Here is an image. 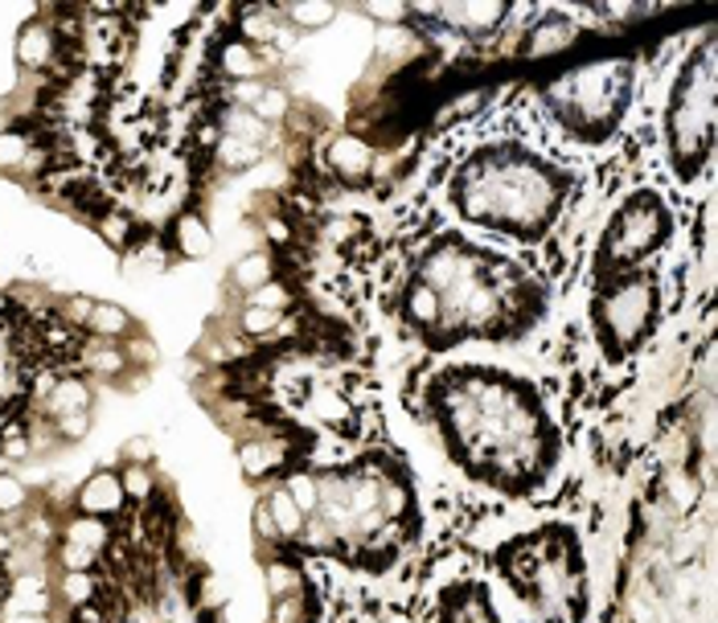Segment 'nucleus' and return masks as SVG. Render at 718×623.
I'll return each instance as SVG.
<instances>
[{"label":"nucleus","mask_w":718,"mask_h":623,"mask_svg":"<svg viewBox=\"0 0 718 623\" xmlns=\"http://www.w3.org/2000/svg\"><path fill=\"white\" fill-rule=\"evenodd\" d=\"M58 45H62L58 30H54L50 17L42 13L17 30L13 58L21 70H45V66H54V58H58Z\"/></svg>","instance_id":"6"},{"label":"nucleus","mask_w":718,"mask_h":623,"mask_svg":"<svg viewBox=\"0 0 718 623\" xmlns=\"http://www.w3.org/2000/svg\"><path fill=\"white\" fill-rule=\"evenodd\" d=\"M632 90V70L624 62H599L567 75L554 87V107L579 140H603L624 116Z\"/></svg>","instance_id":"3"},{"label":"nucleus","mask_w":718,"mask_h":623,"mask_svg":"<svg viewBox=\"0 0 718 623\" xmlns=\"http://www.w3.org/2000/svg\"><path fill=\"white\" fill-rule=\"evenodd\" d=\"M42 411L50 418L95 411V402H90V386L83 382V378H62V382H54V386H50V394L42 398Z\"/></svg>","instance_id":"11"},{"label":"nucleus","mask_w":718,"mask_h":623,"mask_svg":"<svg viewBox=\"0 0 718 623\" xmlns=\"http://www.w3.org/2000/svg\"><path fill=\"white\" fill-rule=\"evenodd\" d=\"M287 90L284 87H263V95H259V99H254L251 107H247V111H254V116L263 119V123H280V119H287Z\"/></svg>","instance_id":"28"},{"label":"nucleus","mask_w":718,"mask_h":623,"mask_svg":"<svg viewBox=\"0 0 718 623\" xmlns=\"http://www.w3.org/2000/svg\"><path fill=\"white\" fill-rule=\"evenodd\" d=\"M361 13L370 17V21H382V25H399V21H406L403 4H382V0H374V4H361Z\"/></svg>","instance_id":"38"},{"label":"nucleus","mask_w":718,"mask_h":623,"mask_svg":"<svg viewBox=\"0 0 718 623\" xmlns=\"http://www.w3.org/2000/svg\"><path fill=\"white\" fill-rule=\"evenodd\" d=\"M456 25V30H468V33H493L501 21L509 17L505 4H456L444 13Z\"/></svg>","instance_id":"14"},{"label":"nucleus","mask_w":718,"mask_h":623,"mask_svg":"<svg viewBox=\"0 0 718 623\" xmlns=\"http://www.w3.org/2000/svg\"><path fill=\"white\" fill-rule=\"evenodd\" d=\"M123 501H128V492H123V480L116 472H95L83 484V489L75 492V505L78 513H87V517H116L123 509Z\"/></svg>","instance_id":"7"},{"label":"nucleus","mask_w":718,"mask_h":623,"mask_svg":"<svg viewBox=\"0 0 718 623\" xmlns=\"http://www.w3.org/2000/svg\"><path fill=\"white\" fill-rule=\"evenodd\" d=\"M218 70H222L230 83H251V78H263V54L254 50L251 42L242 37H230V42L218 50Z\"/></svg>","instance_id":"10"},{"label":"nucleus","mask_w":718,"mask_h":623,"mask_svg":"<svg viewBox=\"0 0 718 623\" xmlns=\"http://www.w3.org/2000/svg\"><path fill=\"white\" fill-rule=\"evenodd\" d=\"M329 161H333V168H337V173H345V177H358V173H366V168H370V149L361 144L358 135H341V140H333Z\"/></svg>","instance_id":"22"},{"label":"nucleus","mask_w":718,"mask_h":623,"mask_svg":"<svg viewBox=\"0 0 718 623\" xmlns=\"http://www.w3.org/2000/svg\"><path fill=\"white\" fill-rule=\"evenodd\" d=\"M83 365H87L95 378H104V382H116L123 370H132L128 357H123V345L95 341V337H87V345H83Z\"/></svg>","instance_id":"12"},{"label":"nucleus","mask_w":718,"mask_h":623,"mask_svg":"<svg viewBox=\"0 0 718 623\" xmlns=\"http://www.w3.org/2000/svg\"><path fill=\"white\" fill-rule=\"evenodd\" d=\"M168 238H173V251H177L181 259H206V254L214 251L210 222H206L197 209H185V214H177V218H173V230H168Z\"/></svg>","instance_id":"9"},{"label":"nucleus","mask_w":718,"mask_h":623,"mask_svg":"<svg viewBox=\"0 0 718 623\" xmlns=\"http://www.w3.org/2000/svg\"><path fill=\"white\" fill-rule=\"evenodd\" d=\"M214 161H218V168H226V173H247V168H254V164L263 161V149L242 144V140H230V135H218Z\"/></svg>","instance_id":"25"},{"label":"nucleus","mask_w":718,"mask_h":623,"mask_svg":"<svg viewBox=\"0 0 718 623\" xmlns=\"http://www.w3.org/2000/svg\"><path fill=\"white\" fill-rule=\"evenodd\" d=\"M4 623H50V615H30V611H4Z\"/></svg>","instance_id":"40"},{"label":"nucleus","mask_w":718,"mask_h":623,"mask_svg":"<svg viewBox=\"0 0 718 623\" xmlns=\"http://www.w3.org/2000/svg\"><path fill=\"white\" fill-rule=\"evenodd\" d=\"M50 587H45L42 575H21L13 582V594H9V611H30V615H50L54 599H50Z\"/></svg>","instance_id":"15"},{"label":"nucleus","mask_w":718,"mask_h":623,"mask_svg":"<svg viewBox=\"0 0 718 623\" xmlns=\"http://www.w3.org/2000/svg\"><path fill=\"white\" fill-rule=\"evenodd\" d=\"M120 480H123V492L135 496V501H149L152 496V463H128Z\"/></svg>","instance_id":"31"},{"label":"nucleus","mask_w":718,"mask_h":623,"mask_svg":"<svg viewBox=\"0 0 718 623\" xmlns=\"http://www.w3.org/2000/svg\"><path fill=\"white\" fill-rule=\"evenodd\" d=\"M287 492H292V501L300 505V513H316L320 509V484H316L313 476H292Z\"/></svg>","instance_id":"32"},{"label":"nucleus","mask_w":718,"mask_h":623,"mask_svg":"<svg viewBox=\"0 0 718 623\" xmlns=\"http://www.w3.org/2000/svg\"><path fill=\"white\" fill-rule=\"evenodd\" d=\"M33 132L25 128H0V173L4 177H17V173H25V161H30L33 152Z\"/></svg>","instance_id":"18"},{"label":"nucleus","mask_w":718,"mask_h":623,"mask_svg":"<svg viewBox=\"0 0 718 623\" xmlns=\"http://www.w3.org/2000/svg\"><path fill=\"white\" fill-rule=\"evenodd\" d=\"M275 275H271V254L268 251H251V254H242L239 263L230 267V283L239 287V292H259L263 283H271Z\"/></svg>","instance_id":"19"},{"label":"nucleus","mask_w":718,"mask_h":623,"mask_svg":"<svg viewBox=\"0 0 718 623\" xmlns=\"http://www.w3.org/2000/svg\"><path fill=\"white\" fill-rule=\"evenodd\" d=\"M674 218L661 206V197L637 194L612 214V222L603 230V263H641L644 254H653L670 238Z\"/></svg>","instance_id":"5"},{"label":"nucleus","mask_w":718,"mask_h":623,"mask_svg":"<svg viewBox=\"0 0 718 623\" xmlns=\"http://www.w3.org/2000/svg\"><path fill=\"white\" fill-rule=\"evenodd\" d=\"M263 582H268V594H271V599H280V594H292V591H296L300 575H296V566H292V562H271V566H268V575H263Z\"/></svg>","instance_id":"33"},{"label":"nucleus","mask_w":718,"mask_h":623,"mask_svg":"<svg viewBox=\"0 0 718 623\" xmlns=\"http://www.w3.org/2000/svg\"><path fill=\"white\" fill-rule=\"evenodd\" d=\"M62 542L83 546V549H90V554H104L107 542H111V529H107L104 517H87V513H78L75 521L62 525Z\"/></svg>","instance_id":"16"},{"label":"nucleus","mask_w":718,"mask_h":623,"mask_svg":"<svg viewBox=\"0 0 718 623\" xmlns=\"http://www.w3.org/2000/svg\"><path fill=\"white\" fill-rule=\"evenodd\" d=\"M83 328H87L95 341H111V345H123L128 337H135L132 312L123 308V304H116V299H95Z\"/></svg>","instance_id":"8"},{"label":"nucleus","mask_w":718,"mask_h":623,"mask_svg":"<svg viewBox=\"0 0 718 623\" xmlns=\"http://www.w3.org/2000/svg\"><path fill=\"white\" fill-rule=\"evenodd\" d=\"M25 456H33V439L25 435V430H9L4 444H0V460L17 463V460H25Z\"/></svg>","instance_id":"37"},{"label":"nucleus","mask_w":718,"mask_h":623,"mask_svg":"<svg viewBox=\"0 0 718 623\" xmlns=\"http://www.w3.org/2000/svg\"><path fill=\"white\" fill-rule=\"evenodd\" d=\"M222 135L242 140V144H254V149H268L271 128L254 116V111H247V107H230V111H226V119H222Z\"/></svg>","instance_id":"17"},{"label":"nucleus","mask_w":718,"mask_h":623,"mask_svg":"<svg viewBox=\"0 0 718 623\" xmlns=\"http://www.w3.org/2000/svg\"><path fill=\"white\" fill-rule=\"evenodd\" d=\"M268 517L271 525H275V534L280 537H300V529H304V513H300V505L292 501V492L287 489H275L268 496Z\"/></svg>","instance_id":"20"},{"label":"nucleus","mask_w":718,"mask_h":623,"mask_svg":"<svg viewBox=\"0 0 718 623\" xmlns=\"http://www.w3.org/2000/svg\"><path fill=\"white\" fill-rule=\"evenodd\" d=\"M287 287L284 283H263V287H259V292H251V299H247V304H259V308H271V312H284L287 308Z\"/></svg>","instance_id":"36"},{"label":"nucleus","mask_w":718,"mask_h":623,"mask_svg":"<svg viewBox=\"0 0 718 623\" xmlns=\"http://www.w3.org/2000/svg\"><path fill=\"white\" fill-rule=\"evenodd\" d=\"M653 316H657V283L649 280V275L620 280L612 292H603V299H599L596 308L599 341L608 345L612 357L632 353L649 337Z\"/></svg>","instance_id":"4"},{"label":"nucleus","mask_w":718,"mask_h":623,"mask_svg":"<svg viewBox=\"0 0 718 623\" xmlns=\"http://www.w3.org/2000/svg\"><path fill=\"white\" fill-rule=\"evenodd\" d=\"M406 316H411V325L420 328H432L444 320V299L435 296L427 283H415L411 292H406Z\"/></svg>","instance_id":"23"},{"label":"nucleus","mask_w":718,"mask_h":623,"mask_svg":"<svg viewBox=\"0 0 718 623\" xmlns=\"http://www.w3.org/2000/svg\"><path fill=\"white\" fill-rule=\"evenodd\" d=\"M95 562H99V554H90V549L70 546V542H62V546H58V566H62V570H95Z\"/></svg>","instance_id":"35"},{"label":"nucleus","mask_w":718,"mask_h":623,"mask_svg":"<svg viewBox=\"0 0 718 623\" xmlns=\"http://www.w3.org/2000/svg\"><path fill=\"white\" fill-rule=\"evenodd\" d=\"M90 411H83V415H62V418H50L54 423V435H58V444H83L90 430Z\"/></svg>","instance_id":"30"},{"label":"nucleus","mask_w":718,"mask_h":623,"mask_svg":"<svg viewBox=\"0 0 718 623\" xmlns=\"http://www.w3.org/2000/svg\"><path fill=\"white\" fill-rule=\"evenodd\" d=\"M284 13L287 25H296V30H329L333 21H337V4H320V0H304V4H287L280 9Z\"/></svg>","instance_id":"24"},{"label":"nucleus","mask_w":718,"mask_h":623,"mask_svg":"<svg viewBox=\"0 0 718 623\" xmlns=\"http://www.w3.org/2000/svg\"><path fill=\"white\" fill-rule=\"evenodd\" d=\"M123 357H128V365H140V370H152L156 365V345L144 337V332H135L123 341Z\"/></svg>","instance_id":"34"},{"label":"nucleus","mask_w":718,"mask_h":623,"mask_svg":"<svg viewBox=\"0 0 718 623\" xmlns=\"http://www.w3.org/2000/svg\"><path fill=\"white\" fill-rule=\"evenodd\" d=\"M58 599L66 608H87V603H95V599H99V579H95V570H62Z\"/></svg>","instance_id":"21"},{"label":"nucleus","mask_w":718,"mask_h":623,"mask_svg":"<svg viewBox=\"0 0 718 623\" xmlns=\"http://www.w3.org/2000/svg\"><path fill=\"white\" fill-rule=\"evenodd\" d=\"M239 325L247 337H271L275 328L284 325V312H271V308H259V304H247L239 316Z\"/></svg>","instance_id":"27"},{"label":"nucleus","mask_w":718,"mask_h":623,"mask_svg":"<svg viewBox=\"0 0 718 623\" xmlns=\"http://www.w3.org/2000/svg\"><path fill=\"white\" fill-rule=\"evenodd\" d=\"M30 505V489L13 472H0V517H13Z\"/></svg>","instance_id":"29"},{"label":"nucleus","mask_w":718,"mask_h":623,"mask_svg":"<svg viewBox=\"0 0 718 623\" xmlns=\"http://www.w3.org/2000/svg\"><path fill=\"white\" fill-rule=\"evenodd\" d=\"M152 456H156V447H152L149 435H135V439L123 444V460L128 463H152Z\"/></svg>","instance_id":"39"},{"label":"nucleus","mask_w":718,"mask_h":623,"mask_svg":"<svg viewBox=\"0 0 718 623\" xmlns=\"http://www.w3.org/2000/svg\"><path fill=\"white\" fill-rule=\"evenodd\" d=\"M558 181L546 164L522 152H485L452 185L465 218L505 230L513 238H538L558 209Z\"/></svg>","instance_id":"1"},{"label":"nucleus","mask_w":718,"mask_h":623,"mask_svg":"<svg viewBox=\"0 0 718 623\" xmlns=\"http://www.w3.org/2000/svg\"><path fill=\"white\" fill-rule=\"evenodd\" d=\"M95 230L104 234V242L107 247H116V251H128L132 247V230H135V222H132V214H123V209H104L99 218H95Z\"/></svg>","instance_id":"26"},{"label":"nucleus","mask_w":718,"mask_h":623,"mask_svg":"<svg viewBox=\"0 0 718 623\" xmlns=\"http://www.w3.org/2000/svg\"><path fill=\"white\" fill-rule=\"evenodd\" d=\"M670 132V152L682 177L698 173L703 156L710 152V132H715V42H703L698 58L686 62V70L674 87V103L665 116Z\"/></svg>","instance_id":"2"},{"label":"nucleus","mask_w":718,"mask_h":623,"mask_svg":"<svg viewBox=\"0 0 718 623\" xmlns=\"http://www.w3.org/2000/svg\"><path fill=\"white\" fill-rule=\"evenodd\" d=\"M570 42H575V30H570L567 17H551V21H542L538 30L525 37V54H530V58H546V54L567 50Z\"/></svg>","instance_id":"13"}]
</instances>
